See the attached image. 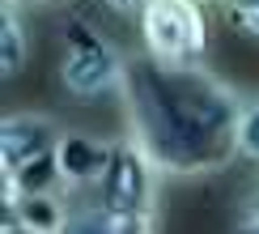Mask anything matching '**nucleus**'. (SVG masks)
<instances>
[{"mask_svg": "<svg viewBox=\"0 0 259 234\" xmlns=\"http://www.w3.org/2000/svg\"><path fill=\"white\" fill-rule=\"evenodd\" d=\"M119 98L127 111V136L161 175H217L234 158H242L238 120L246 98L217 72L170 68L140 51L127 56Z\"/></svg>", "mask_w": 259, "mask_h": 234, "instance_id": "1", "label": "nucleus"}, {"mask_svg": "<svg viewBox=\"0 0 259 234\" xmlns=\"http://www.w3.org/2000/svg\"><path fill=\"white\" fill-rule=\"evenodd\" d=\"M56 77L72 102H102L106 94H123L127 56L85 17H64Z\"/></svg>", "mask_w": 259, "mask_h": 234, "instance_id": "2", "label": "nucleus"}, {"mask_svg": "<svg viewBox=\"0 0 259 234\" xmlns=\"http://www.w3.org/2000/svg\"><path fill=\"white\" fill-rule=\"evenodd\" d=\"M140 51L170 68H204L212 51L204 0H149L140 9Z\"/></svg>", "mask_w": 259, "mask_h": 234, "instance_id": "3", "label": "nucleus"}, {"mask_svg": "<svg viewBox=\"0 0 259 234\" xmlns=\"http://www.w3.org/2000/svg\"><path fill=\"white\" fill-rule=\"evenodd\" d=\"M157 175L161 170L149 162V153L132 136H123V141L111 145L106 170L90 187V196L111 209H123V213H153L157 217Z\"/></svg>", "mask_w": 259, "mask_h": 234, "instance_id": "4", "label": "nucleus"}, {"mask_svg": "<svg viewBox=\"0 0 259 234\" xmlns=\"http://www.w3.org/2000/svg\"><path fill=\"white\" fill-rule=\"evenodd\" d=\"M60 141H64L60 120H51V115H42V111L5 115V124H0V175H17V170H26L30 162L56 153Z\"/></svg>", "mask_w": 259, "mask_h": 234, "instance_id": "5", "label": "nucleus"}, {"mask_svg": "<svg viewBox=\"0 0 259 234\" xmlns=\"http://www.w3.org/2000/svg\"><path fill=\"white\" fill-rule=\"evenodd\" d=\"M115 141H98L90 132H77V128H64V141L56 149V162H60V179L68 196H81L102 179L106 158H111Z\"/></svg>", "mask_w": 259, "mask_h": 234, "instance_id": "6", "label": "nucleus"}, {"mask_svg": "<svg viewBox=\"0 0 259 234\" xmlns=\"http://www.w3.org/2000/svg\"><path fill=\"white\" fill-rule=\"evenodd\" d=\"M60 234H153V213H123L81 191L72 196Z\"/></svg>", "mask_w": 259, "mask_h": 234, "instance_id": "7", "label": "nucleus"}, {"mask_svg": "<svg viewBox=\"0 0 259 234\" xmlns=\"http://www.w3.org/2000/svg\"><path fill=\"white\" fill-rule=\"evenodd\" d=\"M26 64H30V30H26V17H21L17 0H5V13H0V72L13 81Z\"/></svg>", "mask_w": 259, "mask_h": 234, "instance_id": "8", "label": "nucleus"}, {"mask_svg": "<svg viewBox=\"0 0 259 234\" xmlns=\"http://www.w3.org/2000/svg\"><path fill=\"white\" fill-rule=\"evenodd\" d=\"M68 205L72 200H64V191H42V196H26L13 213H5V217H21L26 226H34L42 234H60L64 217H68Z\"/></svg>", "mask_w": 259, "mask_h": 234, "instance_id": "9", "label": "nucleus"}, {"mask_svg": "<svg viewBox=\"0 0 259 234\" xmlns=\"http://www.w3.org/2000/svg\"><path fill=\"white\" fill-rule=\"evenodd\" d=\"M238 149H242V158L259 162V94L242 102V120H238Z\"/></svg>", "mask_w": 259, "mask_h": 234, "instance_id": "10", "label": "nucleus"}, {"mask_svg": "<svg viewBox=\"0 0 259 234\" xmlns=\"http://www.w3.org/2000/svg\"><path fill=\"white\" fill-rule=\"evenodd\" d=\"M230 26L246 38H259V0H221Z\"/></svg>", "mask_w": 259, "mask_h": 234, "instance_id": "11", "label": "nucleus"}, {"mask_svg": "<svg viewBox=\"0 0 259 234\" xmlns=\"http://www.w3.org/2000/svg\"><path fill=\"white\" fill-rule=\"evenodd\" d=\"M111 13H119V17H140V9L149 5V0H102Z\"/></svg>", "mask_w": 259, "mask_h": 234, "instance_id": "12", "label": "nucleus"}, {"mask_svg": "<svg viewBox=\"0 0 259 234\" xmlns=\"http://www.w3.org/2000/svg\"><path fill=\"white\" fill-rule=\"evenodd\" d=\"M0 234H42V230L26 226V221H21V217H5V226H0Z\"/></svg>", "mask_w": 259, "mask_h": 234, "instance_id": "13", "label": "nucleus"}, {"mask_svg": "<svg viewBox=\"0 0 259 234\" xmlns=\"http://www.w3.org/2000/svg\"><path fill=\"white\" fill-rule=\"evenodd\" d=\"M234 234H259V217L242 213V217H238V226H234Z\"/></svg>", "mask_w": 259, "mask_h": 234, "instance_id": "14", "label": "nucleus"}, {"mask_svg": "<svg viewBox=\"0 0 259 234\" xmlns=\"http://www.w3.org/2000/svg\"><path fill=\"white\" fill-rule=\"evenodd\" d=\"M242 213H251V217H259V187L246 196V205H242Z\"/></svg>", "mask_w": 259, "mask_h": 234, "instance_id": "15", "label": "nucleus"}, {"mask_svg": "<svg viewBox=\"0 0 259 234\" xmlns=\"http://www.w3.org/2000/svg\"><path fill=\"white\" fill-rule=\"evenodd\" d=\"M17 5H38V0H17Z\"/></svg>", "mask_w": 259, "mask_h": 234, "instance_id": "16", "label": "nucleus"}]
</instances>
